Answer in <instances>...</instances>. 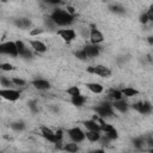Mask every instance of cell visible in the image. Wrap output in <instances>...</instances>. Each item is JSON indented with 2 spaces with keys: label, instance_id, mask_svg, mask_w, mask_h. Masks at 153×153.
Instances as JSON below:
<instances>
[{
  "label": "cell",
  "instance_id": "12",
  "mask_svg": "<svg viewBox=\"0 0 153 153\" xmlns=\"http://www.w3.org/2000/svg\"><path fill=\"white\" fill-rule=\"evenodd\" d=\"M32 86L39 91H44V90H48L50 87V84L44 79H36L32 81Z\"/></svg>",
  "mask_w": 153,
  "mask_h": 153
},
{
  "label": "cell",
  "instance_id": "16",
  "mask_svg": "<svg viewBox=\"0 0 153 153\" xmlns=\"http://www.w3.org/2000/svg\"><path fill=\"white\" fill-rule=\"evenodd\" d=\"M84 126L88 129V130H97V131H102L100 129V126L92 118V120H88V121H85L84 122Z\"/></svg>",
  "mask_w": 153,
  "mask_h": 153
},
{
  "label": "cell",
  "instance_id": "13",
  "mask_svg": "<svg viewBox=\"0 0 153 153\" xmlns=\"http://www.w3.org/2000/svg\"><path fill=\"white\" fill-rule=\"evenodd\" d=\"M112 106H114V109L118 110L120 112H126V111L128 110V104H127V102H124L123 99L114 100V102H112Z\"/></svg>",
  "mask_w": 153,
  "mask_h": 153
},
{
  "label": "cell",
  "instance_id": "41",
  "mask_svg": "<svg viewBox=\"0 0 153 153\" xmlns=\"http://www.w3.org/2000/svg\"><path fill=\"white\" fill-rule=\"evenodd\" d=\"M147 41H148L149 44H153V36H149V37L147 38Z\"/></svg>",
  "mask_w": 153,
  "mask_h": 153
},
{
  "label": "cell",
  "instance_id": "33",
  "mask_svg": "<svg viewBox=\"0 0 153 153\" xmlns=\"http://www.w3.org/2000/svg\"><path fill=\"white\" fill-rule=\"evenodd\" d=\"M148 22H149V18H148V14H147V13H143V14L140 16V23L147 24Z\"/></svg>",
  "mask_w": 153,
  "mask_h": 153
},
{
  "label": "cell",
  "instance_id": "40",
  "mask_svg": "<svg viewBox=\"0 0 153 153\" xmlns=\"http://www.w3.org/2000/svg\"><path fill=\"white\" fill-rule=\"evenodd\" d=\"M67 11H68L71 14H73V16H74V13H75V10H74V7H72V6H67Z\"/></svg>",
  "mask_w": 153,
  "mask_h": 153
},
{
  "label": "cell",
  "instance_id": "32",
  "mask_svg": "<svg viewBox=\"0 0 153 153\" xmlns=\"http://www.w3.org/2000/svg\"><path fill=\"white\" fill-rule=\"evenodd\" d=\"M12 81H13V84L17 85V86H24V85H25V80H23V79H20V78H13Z\"/></svg>",
  "mask_w": 153,
  "mask_h": 153
},
{
  "label": "cell",
  "instance_id": "15",
  "mask_svg": "<svg viewBox=\"0 0 153 153\" xmlns=\"http://www.w3.org/2000/svg\"><path fill=\"white\" fill-rule=\"evenodd\" d=\"M85 134H86V139L91 142H98L100 139V131H97V130H88Z\"/></svg>",
  "mask_w": 153,
  "mask_h": 153
},
{
  "label": "cell",
  "instance_id": "31",
  "mask_svg": "<svg viewBox=\"0 0 153 153\" xmlns=\"http://www.w3.org/2000/svg\"><path fill=\"white\" fill-rule=\"evenodd\" d=\"M133 143H134V146H135L136 148H141L142 145H143V140H142L141 137H136V139L133 140Z\"/></svg>",
  "mask_w": 153,
  "mask_h": 153
},
{
  "label": "cell",
  "instance_id": "22",
  "mask_svg": "<svg viewBox=\"0 0 153 153\" xmlns=\"http://www.w3.org/2000/svg\"><path fill=\"white\" fill-rule=\"evenodd\" d=\"M105 135H106L110 140H115V139L118 137V133H117V130H116L115 128H111L110 130H108V131L105 133Z\"/></svg>",
  "mask_w": 153,
  "mask_h": 153
},
{
  "label": "cell",
  "instance_id": "38",
  "mask_svg": "<svg viewBox=\"0 0 153 153\" xmlns=\"http://www.w3.org/2000/svg\"><path fill=\"white\" fill-rule=\"evenodd\" d=\"M43 1H45V2H48L50 5H57V4L61 2V0H43Z\"/></svg>",
  "mask_w": 153,
  "mask_h": 153
},
{
  "label": "cell",
  "instance_id": "11",
  "mask_svg": "<svg viewBox=\"0 0 153 153\" xmlns=\"http://www.w3.org/2000/svg\"><path fill=\"white\" fill-rule=\"evenodd\" d=\"M30 45L31 48L37 51V53H45L47 51V45L42 42V41H38V39H32L30 41Z\"/></svg>",
  "mask_w": 153,
  "mask_h": 153
},
{
  "label": "cell",
  "instance_id": "28",
  "mask_svg": "<svg viewBox=\"0 0 153 153\" xmlns=\"http://www.w3.org/2000/svg\"><path fill=\"white\" fill-rule=\"evenodd\" d=\"M16 44H17V48H18V51H19V55L23 54L27 48L25 47V44L22 42V41H16Z\"/></svg>",
  "mask_w": 153,
  "mask_h": 153
},
{
  "label": "cell",
  "instance_id": "25",
  "mask_svg": "<svg viewBox=\"0 0 153 153\" xmlns=\"http://www.w3.org/2000/svg\"><path fill=\"white\" fill-rule=\"evenodd\" d=\"M11 128H12L13 130L19 131V130H23V129L25 128V124H24L23 122H14V123L11 124Z\"/></svg>",
  "mask_w": 153,
  "mask_h": 153
},
{
  "label": "cell",
  "instance_id": "9",
  "mask_svg": "<svg viewBox=\"0 0 153 153\" xmlns=\"http://www.w3.org/2000/svg\"><path fill=\"white\" fill-rule=\"evenodd\" d=\"M90 41L93 44H99V43H102L104 41V36H103V33L98 29L92 27L91 32H90Z\"/></svg>",
  "mask_w": 153,
  "mask_h": 153
},
{
  "label": "cell",
  "instance_id": "24",
  "mask_svg": "<svg viewBox=\"0 0 153 153\" xmlns=\"http://www.w3.org/2000/svg\"><path fill=\"white\" fill-rule=\"evenodd\" d=\"M151 110H152V104H151L149 102H143V105H142V112H141V114H143V115L149 114Z\"/></svg>",
  "mask_w": 153,
  "mask_h": 153
},
{
  "label": "cell",
  "instance_id": "4",
  "mask_svg": "<svg viewBox=\"0 0 153 153\" xmlns=\"http://www.w3.org/2000/svg\"><path fill=\"white\" fill-rule=\"evenodd\" d=\"M96 112L100 117H111L114 115V106L109 103H103L96 108Z\"/></svg>",
  "mask_w": 153,
  "mask_h": 153
},
{
  "label": "cell",
  "instance_id": "29",
  "mask_svg": "<svg viewBox=\"0 0 153 153\" xmlns=\"http://www.w3.org/2000/svg\"><path fill=\"white\" fill-rule=\"evenodd\" d=\"M0 68H1L2 71H5V72H10V71H13V69H14V67H13L11 63H1Z\"/></svg>",
  "mask_w": 153,
  "mask_h": 153
},
{
  "label": "cell",
  "instance_id": "42",
  "mask_svg": "<svg viewBox=\"0 0 153 153\" xmlns=\"http://www.w3.org/2000/svg\"><path fill=\"white\" fill-rule=\"evenodd\" d=\"M148 143H149L151 146H153V140H152V139H149V140H148Z\"/></svg>",
  "mask_w": 153,
  "mask_h": 153
},
{
  "label": "cell",
  "instance_id": "36",
  "mask_svg": "<svg viewBox=\"0 0 153 153\" xmlns=\"http://www.w3.org/2000/svg\"><path fill=\"white\" fill-rule=\"evenodd\" d=\"M29 106H30V109H31L33 112H36V111L38 110V108H37V105H36V102H35V100L30 102V103H29Z\"/></svg>",
  "mask_w": 153,
  "mask_h": 153
},
{
  "label": "cell",
  "instance_id": "8",
  "mask_svg": "<svg viewBox=\"0 0 153 153\" xmlns=\"http://www.w3.org/2000/svg\"><path fill=\"white\" fill-rule=\"evenodd\" d=\"M41 131H42V136H43L45 140H48L49 142H53V143H61V142H59V140H57L56 131H54V130H51V129H49V128H47V127H43V128L41 129Z\"/></svg>",
  "mask_w": 153,
  "mask_h": 153
},
{
  "label": "cell",
  "instance_id": "18",
  "mask_svg": "<svg viewBox=\"0 0 153 153\" xmlns=\"http://www.w3.org/2000/svg\"><path fill=\"white\" fill-rule=\"evenodd\" d=\"M85 100H86V98L84 96H81V93L76 94V96H72V104L75 106H81L85 103Z\"/></svg>",
  "mask_w": 153,
  "mask_h": 153
},
{
  "label": "cell",
  "instance_id": "43",
  "mask_svg": "<svg viewBox=\"0 0 153 153\" xmlns=\"http://www.w3.org/2000/svg\"><path fill=\"white\" fill-rule=\"evenodd\" d=\"M1 1H2V2H6V1H7V0H1Z\"/></svg>",
  "mask_w": 153,
  "mask_h": 153
},
{
  "label": "cell",
  "instance_id": "17",
  "mask_svg": "<svg viewBox=\"0 0 153 153\" xmlns=\"http://www.w3.org/2000/svg\"><path fill=\"white\" fill-rule=\"evenodd\" d=\"M121 91H122L123 97H127V98H131V97H135V96L139 94V91L133 88V87H124Z\"/></svg>",
  "mask_w": 153,
  "mask_h": 153
},
{
  "label": "cell",
  "instance_id": "27",
  "mask_svg": "<svg viewBox=\"0 0 153 153\" xmlns=\"http://www.w3.org/2000/svg\"><path fill=\"white\" fill-rule=\"evenodd\" d=\"M0 82H1V86H4V87H8V88H10V86L13 85V81L10 80V79H6L5 76H1Z\"/></svg>",
  "mask_w": 153,
  "mask_h": 153
},
{
  "label": "cell",
  "instance_id": "35",
  "mask_svg": "<svg viewBox=\"0 0 153 153\" xmlns=\"http://www.w3.org/2000/svg\"><path fill=\"white\" fill-rule=\"evenodd\" d=\"M20 56H22V57H24V59H30V57L32 56V54H31V51H30L29 49H26L23 54H20Z\"/></svg>",
  "mask_w": 153,
  "mask_h": 153
},
{
  "label": "cell",
  "instance_id": "10",
  "mask_svg": "<svg viewBox=\"0 0 153 153\" xmlns=\"http://www.w3.org/2000/svg\"><path fill=\"white\" fill-rule=\"evenodd\" d=\"M85 53L87 54V57H96L99 55V47L97 44H87L84 48Z\"/></svg>",
  "mask_w": 153,
  "mask_h": 153
},
{
  "label": "cell",
  "instance_id": "1",
  "mask_svg": "<svg viewBox=\"0 0 153 153\" xmlns=\"http://www.w3.org/2000/svg\"><path fill=\"white\" fill-rule=\"evenodd\" d=\"M50 18L53 19V22L55 23V25H59V26H67V25H71L73 23V19H74V16L71 14L67 10H55Z\"/></svg>",
  "mask_w": 153,
  "mask_h": 153
},
{
  "label": "cell",
  "instance_id": "14",
  "mask_svg": "<svg viewBox=\"0 0 153 153\" xmlns=\"http://www.w3.org/2000/svg\"><path fill=\"white\" fill-rule=\"evenodd\" d=\"M86 86H87V88H88L92 93H96V94L102 93V92L104 91V87H103L99 82H90V84H87Z\"/></svg>",
  "mask_w": 153,
  "mask_h": 153
},
{
  "label": "cell",
  "instance_id": "21",
  "mask_svg": "<svg viewBox=\"0 0 153 153\" xmlns=\"http://www.w3.org/2000/svg\"><path fill=\"white\" fill-rule=\"evenodd\" d=\"M63 149H65V151H67V152L74 153V152H76V151L79 149V147L76 146V142H74V143H67V145L63 147Z\"/></svg>",
  "mask_w": 153,
  "mask_h": 153
},
{
  "label": "cell",
  "instance_id": "20",
  "mask_svg": "<svg viewBox=\"0 0 153 153\" xmlns=\"http://www.w3.org/2000/svg\"><path fill=\"white\" fill-rule=\"evenodd\" d=\"M109 98H111L112 100L122 99V98H123L122 91H118V90H110V91H109Z\"/></svg>",
  "mask_w": 153,
  "mask_h": 153
},
{
  "label": "cell",
  "instance_id": "23",
  "mask_svg": "<svg viewBox=\"0 0 153 153\" xmlns=\"http://www.w3.org/2000/svg\"><path fill=\"white\" fill-rule=\"evenodd\" d=\"M67 93L72 97V96H76V94H80V90L78 86H71L67 88Z\"/></svg>",
  "mask_w": 153,
  "mask_h": 153
},
{
  "label": "cell",
  "instance_id": "44",
  "mask_svg": "<svg viewBox=\"0 0 153 153\" xmlns=\"http://www.w3.org/2000/svg\"><path fill=\"white\" fill-rule=\"evenodd\" d=\"M103 1H106V0H103Z\"/></svg>",
  "mask_w": 153,
  "mask_h": 153
},
{
  "label": "cell",
  "instance_id": "6",
  "mask_svg": "<svg viewBox=\"0 0 153 153\" xmlns=\"http://www.w3.org/2000/svg\"><path fill=\"white\" fill-rule=\"evenodd\" d=\"M68 135H69V137L72 139V141H73V142H76V143L84 141L85 137H86V134H85L80 128H78V127H74V128L68 129Z\"/></svg>",
  "mask_w": 153,
  "mask_h": 153
},
{
  "label": "cell",
  "instance_id": "5",
  "mask_svg": "<svg viewBox=\"0 0 153 153\" xmlns=\"http://www.w3.org/2000/svg\"><path fill=\"white\" fill-rule=\"evenodd\" d=\"M0 96L6 99V100H10V102H16L19 99L20 97V93L17 91V90H13V88H2L0 91Z\"/></svg>",
  "mask_w": 153,
  "mask_h": 153
},
{
  "label": "cell",
  "instance_id": "30",
  "mask_svg": "<svg viewBox=\"0 0 153 153\" xmlns=\"http://www.w3.org/2000/svg\"><path fill=\"white\" fill-rule=\"evenodd\" d=\"M142 105H143V102H137V103H135V104H133L131 106H133V109L134 110H136L137 112H142Z\"/></svg>",
  "mask_w": 153,
  "mask_h": 153
},
{
  "label": "cell",
  "instance_id": "2",
  "mask_svg": "<svg viewBox=\"0 0 153 153\" xmlns=\"http://www.w3.org/2000/svg\"><path fill=\"white\" fill-rule=\"evenodd\" d=\"M0 50L2 54H7L10 56H18L19 55V51H18V48H17V44L16 42H5L0 45Z\"/></svg>",
  "mask_w": 153,
  "mask_h": 153
},
{
  "label": "cell",
  "instance_id": "37",
  "mask_svg": "<svg viewBox=\"0 0 153 153\" xmlns=\"http://www.w3.org/2000/svg\"><path fill=\"white\" fill-rule=\"evenodd\" d=\"M147 14H148L149 22H153V5H151V6H149V10H148Z\"/></svg>",
  "mask_w": 153,
  "mask_h": 153
},
{
  "label": "cell",
  "instance_id": "3",
  "mask_svg": "<svg viewBox=\"0 0 153 153\" xmlns=\"http://www.w3.org/2000/svg\"><path fill=\"white\" fill-rule=\"evenodd\" d=\"M87 72L88 73H92V74H96V75H99V76H103V78H109L111 75V71L103 66V65H97V66H91L87 68Z\"/></svg>",
  "mask_w": 153,
  "mask_h": 153
},
{
  "label": "cell",
  "instance_id": "26",
  "mask_svg": "<svg viewBox=\"0 0 153 153\" xmlns=\"http://www.w3.org/2000/svg\"><path fill=\"white\" fill-rule=\"evenodd\" d=\"M74 55H75V57H78L79 60H86V59H87V54L85 53V50H84V49L75 51V53H74Z\"/></svg>",
  "mask_w": 153,
  "mask_h": 153
},
{
  "label": "cell",
  "instance_id": "34",
  "mask_svg": "<svg viewBox=\"0 0 153 153\" xmlns=\"http://www.w3.org/2000/svg\"><path fill=\"white\" fill-rule=\"evenodd\" d=\"M110 8H111L112 12H116V13H123V8H122L121 6H118V5H114V6H111Z\"/></svg>",
  "mask_w": 153,
  "mask_h": 153
},
{
  "label": "cell",
  "instance_id": "39",
  "mask_svg": "<svg viewBox=\"0 0 153 153\" xmlns=\"http://www.w3.org/2000/svg\"><path fill=\"white\" fill-rule=\"evenodd\" d=\"M42 32H43V30H42V29H39V30H31V32H30V33H31L32 36H35V35H39V33H42Z\"/></svg>",
  "mask_w": 153,
  "mask_h": 153
},
{
  "label": "cell",
  "instance_id": "19",
  "mask_svg": "<svg viewBox=\"0 0 153 153\" xmlns=\"http://www.w3.org/2000/svg\"><path fill=\"white\" fill-rule=\"evenodd\" d=\"M16 25L18 27H20V29H26V27H29L31 25V22L29 19H26V18H19V19L16 20Z\"/></svg>",
  "mask_w": 153,
  "mask_h": 153
},
{
  "label": "cell",
  "instance_id": "7",
  "mask_svg": "<svg viewBox=\"0 0 153 153\" xmlns=\"http://www.w3.org/2000/svg\"><path fill=\"white\" fill-rule=\"evenodd\" d=\"M57 35H59L65 42H67V43L74 41V39H75V36H76V33H75V31H74L73 29H67V27L60 29V30L57 31Z\"/></svg>",
  "mask_w": 153,
  "mask_h": 153
}]
</instances>
